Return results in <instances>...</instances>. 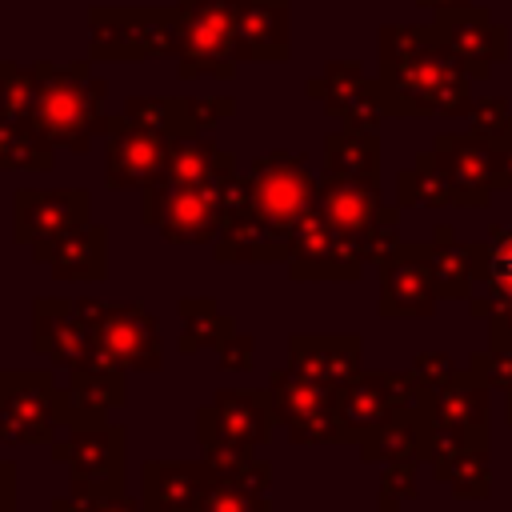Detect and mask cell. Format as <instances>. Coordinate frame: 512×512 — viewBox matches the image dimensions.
Here are the masks:
<instances>
[{
  "instance_id": "obj_3",
  "label": "cell",
  "mask_w": 512,
  "mask_h": 512,
  "mask_svg": "<svg viewBox=\"0 0 512 512\" xmlns=\"http://www.w3.org/2000/svg\"><path fill=\"white\" fill-rule=\"evenodd\" d=\"M180 4H96L88 8V60L140 64L180 56Z\"/></svg>"
},
{
  "instance_id": "obj_29",
  "label": "cell",
  "mask_w": 512,
  "mask_h": 512,
  "mask_svg": "<svg viewBox=\"0 0 512 512\" xmlns=\"http://www.w3.org/2000/svg\"><path fill=\"white\" fill-rule=\"evenodd\" d=\"M252 352H256V344H252V336H248V332H240V328L216 344L220 368H232V372H244V368H252Z\"/></svg>"
},
{
  "instance_id": "obj_5",
  "label": "cell",
  "mask_w": 512,
  "mask_h": 512,
  "mask_svg": "<svg viewBox=\"0 0 512 512\" xmlns=\"http://www.w3.org/2000/svg\"><path fill=\"white\" fill-rule=\"evenodd\" d=\"M228 180L224 176L196 180V184L156 180L152 188H144L140 220L156 228L168 244H216L224 228V184Z\"/></svg>"
},
{
  "instance_id": "obj_23",
  "label": "cell",
  "mask_w": 512,
  "mask_h": 512,
  "mask_svg": "<svg viewBox=\"0 0 512 512\" xmlns=\"http://www.w3.org/2000/svg\"><path fill=\"white\" fill-rule=\"evenodd\" d=\"M56 148L28 124L0 120V172H52Z\"/></svg>"
},
{
  "instance_id": "obj_13",
  "label": "cell",
  "mask_w": 512,
  "mask_h": 512,
  "mask_svg": "<svg viewBox=\"0 0 512 512\" xmlns=\"http://www.w3.org/2000/svg\"><path fill=\"white\" fill-rule=\"evenodd\" d=\"M92 332L112 368H120V372H160L164 368L160 324L136 300H104Z\"/></svg>"
},
{
  "instance_id": "obj_15",
  "label": "cell",
  "mask_w": 512,
  "mask_h": 512,
  "mask_svg": "<svg viewBox=\"0 0 512 512\" xmlns=\"http://www.w3.org/2000/svg\"><path fill=\"white\" fill-rule=\"evenodd\" d=\"M236 112V96H128L124 116L168 140L204 136L212 124Z\"/></svg>"
},
{
  "instance_id": "obj_18",
  "label": "cell",
  "mask_w": 512,
  "mask_h": 512,
  "mask_svg": "<svg viewBox=\"0 0 512 512\" xmlns=\"http://www.w3.org/2000/svg\"><path fill=\"white\" fill-rule=\"evenodd\" d=\"M116 404H124V372H116V368L68 372V380L60 388V424L64 428L104 424V416Z\"/></svg>"
},
{
  "instance_id": "obj_22",
  "label": "cell",
  "mask_w": 512,
  "mask_h": 512,
  "mask_svg": "<svg viewBox=\"0 0 512 512\" xmlns=\"http://www.w3.org/2000/svg\"><path fill=\"white\" fill-rule=\"evenodd\" d=\"M180 312V352L192 356L200 348H216L224 336L236 332V316L220 312L212 296H184L176 304Z\"/></svg>"
},
{
  "instance_id": "obj_30",
  "label": "cell",
  "mask_w": 512,
  "mask_h": 512,
  "mask_svg": "<svg viewBox=\"0 0 512 512\" xmlns=\"http://www.w3.org/2000/svg\"><path fill=\"white\" fill-rule=\"evenodd\" d=\"M76 512H144V504L136 496H128L124 488H112V492H100L92 496L88 504H80Z\"/></svg>"
},
{
  "instance_id": "obj_11",
  "label": "cell",
  "mask_w": 512,
  "mask_h": 512,
  "mask_svg": "<svg viewBox=\"0 0 512 512\" xmlns=\"http://www.w3.org/2000/svg\"><path fill=\"white\" fill-rule=\"evenodd\" d=\"M272 400L268 388L252 392V388H220L212 396V404L196 408V440L200 448H220V444H236V448H264L272 440Z\"/></svg>"
},
{
  "instance_id": "obj_1",
  "label": "cell",
  "mask_w": 512,
  "mask_h": 512,
  "mask_svg": "<svg viewBox=\"0 0 512 512\" xmlns=\"http://www.w3.org/2000/svg\"><path fill=\"white\" fill-rule=\"evenodd\" d=\"M320 184L296 152H264L224 184V228L212 244L220 264H272L292 256L300 220L316 208Z\"/></svg>"
},
{
  "instance_id": "obj_34",
  "label": "cell",
  "mask_w": 512,
  "mask_h": 512,
  "mask_svg": "<svg viewBox=\"0 0 512 512\" xmlns=\"http://www.w3.org/2000/svg\"><path fill=\"white\" fill-rule=\"evenodd\" d=\"M0 60H4V56H0Z\"/></svg>"
},
{
  "instance_id": "obj_10",
  "label": "cell",
  "mask_w": 512,
  "mask_h": 512,
  "mask_svg": "<svg viewBox=\"0 0 512 512\" xmlns=\"http://www.w3.org/2000/svg\"><path fill=\"white\" fill-rule=\"evenodd\" d=\"M92 208V196L88 188H16L12 196V236L16 244H28L32 248V260L44 264L48 248L80 228Z\"/></svg>"
},
{
  "instance_id": "obj_31",
  "label": "cell",
  "mask_w": 512,
  "mask_h": 512,
  "mask_svg": "<svg viewBox=\"0 0 512 512\" xmlns=\"http://www.w3.org/2000/svg\"><path fill=\"white\" fill-rule=\"evenodd\" d=\"M0 512H16V464L0 456Z\"/></svg>"
},
{
  "instance_id": "obj_7",
  "label": "cell",
  "mask_w": 512,
  "mask_h": 512,
  "mask_svg": "<svg viewBox=\"0 0 512 512\" xmlns=\"http://www.w3.org/2000/svg\"><path fill=\"white\" fill-rule=\"evenodd\" d=\"M60 432L52 372H0V444H52Z\"/></svg>"
},
{
  "instance_id": "obj_21",
  "label": "cell",
  "mask_w": 512,
  "mask_h": 512,
  "mask_svg": "<svg viewBox=\"0 0 512 512\" xmlns=\"http://www.w3.org/2000/svg\"><path fill=\"white\" fill-rule=\"evenodd\" d=\"M44 264L56 280H104L108 276V228L96 220H84L80 228L64 232L48 248Z\"/></svg>"
},
{
  "instance_id": "obj_8",
  "label": "cell",
  "mask_w": 512,
  "mask_h": 512,
  "mask_svg": "<svg viewBox=\"0 0 512 512\" xmlns=\"http://www.w3.org/2000/svg\"><path fill=\"white\" fill-rule=\"evenodd\" d=\"M268 400L276 424L288 428V440L296 444H320V440H348V428L336 412V388L316 384L300 376L296 368L272 372Z\"/></svg>"
},
{
  "instance_id": "obj_28",
  "label": "cell",
  "mask_w": 512,
  "mask_h": 512,
  "mask_svg": "<svg viewBox=\"0 0 512 512\" xmlns=\"http://www.w3.org/2000/svg\"><path fill=\"white\" fill-rule=\"evenodd\" d=\"M196 512H272L264 492H252L240 480H216Z\"/></svg>"
},
{
  "instance_id": "obj_33",
  "label": "cell",
  "mask_w": 512,
  "mask_h": 512,
  "mask_svg": "<svg viewBox=\"0 0 512 512\" xmlns=\"http://www.w3.org/2000/svg\"><path fill=\"white\" fill-rule=\"evenodd\" d=\"M188 512H196V508H188Z\"/></svg>"
},
{
  "instance_id": "obj_25",
  "label": "cell",
  "mask_w": 512,
  "mask_h": 512,
  "mask_svg": "<svg viewBox=\"0 0 512 512\" xmlns=\"http://www.w3.org/2000/svg\"><path fill=\"white\" fill-rule=\"evenodd\" d=\"M308 92L312 96H320L324 100V108L332 112V116H344L356 100H364L368 96V88H364V76H360V64H328L324 68V76H316L312 84H308Z\"/></svg>"
},
{
  "instance_id": "obj_17",
  "label": "cell",
  "mask_w": 512,
  "mask_h": 512,
  "mask_svg": "<svg viewBox=\"0 0 512 512\" xmlns=\"http://www.w3.org/2000/svg\"><path fill=\"white\" fill-rule=\"evenodd\" d=\"M292 56V0H240L236 60L272 64Z\"/></svg>"
},
{
  "instance_id": "obj_6",
  "label": "cell",
  "mask_w": 512,
  "mask_h": 512,
  "mask_svg": "<svg viewBox=\"0 0 512 512\" xmlns=\"http://www.w3.org/2000/svg\"><path fill=\"white\" fill-rule=\"evenodd\" d=\"M184 16L180 32V56L176 72L180 80L192 76H220L228 80L236 72V20L240 0H176Z\"/></svg>"
},
{
  "instance_id": "obj_9",
  "label": "cell",
  "mask_w": 512,
  "mask_h": 512,
  "mask_svg": "<svg viewBox=\"0 0 512 512\" xmlns=\"http://www.w3.org/2000/svg\"><path fill=\"white\" fill-rule=\"evenodd\" d=\"M172 144L176 140L144 128V124H132L124 112L108 116L104 120V184L112 192L152 188L168 168Z\"/></svg>"
},
{
  "instance_id": "obj_4",
  "label": "cell",
  "mask_w": 512,
  "mask_h": 512,
  "mask_svg": "<svg viewBox=\"0 0 512 512\" xmlns=\"http://www.w3.org/2000/svg\"><path fill=\"white\" fill-rule=\"evenodd\" d=\"M52 460L68 464V496L52 500V512H76L100 492L124 488V428L120 424H84L64 428L52 444Z\"/></svg>"
},
{
  "instance_id": "obj_12",
  "label": "cell",
  "mask_w": 512,
  "mask_h": 512,
  "mask_svg": "<svg viewBox=\"0 0 512 512\" xmlns=\"http://www.w3.org/2000/svg\"><path fill=\"white\" fill-rule=\"evenodd\" d=\"M32 348L40 356H48L56 368H68V372L112 368L104 348L96 344L92 324L76 312V300H60V296L32 300Z\"/></svg>"
},
{
  "instance_id": "obj_2",
  "label": "cell",
  "mask_w": 512,
  "mask_h": 512,
  "mask_svg": "<svg viewBox=\"0 0 512 512\" xmlns=\"http://www.w3.org/2000/svg\"><path fill=\"white\" fill-rule=\"evenodd\" d=\"M36 108L28 128H36L52 148L88 152L96 136H104V100L108 80L92 72V60H36Z\"/></svg>"
},
{
  "instance_id": "obj_20",
  "label": "cell",
  "mask_w": 512,
  "mask_h": 512,
  "mask_svg": "<svg viewBox=\"0 0 512 512\" xmlns=\"http://www.w3.org/2000/svg\"><path fill=\"white\" fill-rule=\"evenodd\" d=\"M356 360H360V344L356 336H292L288 340V364L328 388H344L356 380Z\"/></svg>"
},
{
  "instance_id": "obj_27",
  "label": "cell",
  "mask_w": 512,
  "mask_h": 512,
  "mask_svg": "<svg viewBox=\"0 0 512 512\" xmlns=\"http://www.w3.org/2000/svg\"><path fill=\"white\" fill-rule=\"evenodd\" d=\"M424 300H428V280H424V272L420 268H412V264H392L388 272H384V304H380V312H416V308H424Z\"/></svg>"
},
{
  "instance_id": "obj_14",
  "label": "cell",
  "mask_w": 512,
  "mask_h": 512,
  "mask_svg": "<svg viewBox=\"0 0 512 512\" xmlns=\"http://www.w3.org/2000/svg\"><path fill=\"white\" fill-rule=\"evenodd\" d=\"M360 264H364L360 240L336 228L320 208H312L300 220L288 256L292 280H352L360 276Z\"/></svg>"
},
{
  "instance_id": "obj_16",
  "label": "cell",
  "mask_w": 512,
  "mask_h": 512,
  "mask_svg": "<svg viewBox=\"0 0 512 512\" xmlns=\"http://www.w3.org/2000/svg\"><path fill=\"white\" fill-rule=\"evenodd\" d=\"M216 468L200 460H148L140 468V504L144 512H188L200 508L216 484Z\"/></svg>"
},
{
  "instance_id": "obj_32",
  "label": "cell",
  "mask_w": 512,
  "mask_h": 512,
  "mask_svg": "<svg viewBox=\"0 0 512 512\" xmlns=\"http://www.w3.org/2000/svg\"><path fill=\"white\" fill-rule=\"evenodd\" d=\"M496 276H500V280H512V240L496 252Z\"/></svg>"
},
{
  "instance_id": "obj_24",
  "label": "cell",
  "mask_w": 512,
  "mask_h": 512,
  "mask_svg": "<svg viewBox=\"0 0 512 512\" xmlns=\"http://www.w3.org/2000/svg\"><path fill=\"white\" fill-rule=\"evenodd\" d=\"M324 164H328V176H372V168H376V144L360 128L332 132L328 144H324Z\"/></svg>"
},
{
  "instance_id": "obj_19",
  "label": "cell",
  "mask_w": 512,
  "mask_h": 512,
  "mask_svg": "<svg viewBox=\"0 0 512 512\" xmlns=\"http://www.w3.org/2000/svg\"><path fill=\"white\" fill-rule=\"evenodd\" d=\"M316 208L356 240H364L372 228H380V196H376L372 176H328L320 184Z\"/></svg>"
},
{
  "instance_id": "obj_26",
  "label": "cell",
  "mask_w": 512,
  "mask_h": 512,
  "mask_svg": "<svg viewBox=\"0 0 512 512\" xmlns=\"http://www.w3.org/2000/svg\"><path fill=\"white\" fill-rule=\"evenodd\" d=\"M36 108V68L0 60V120L28 124Z\"/></svg>"
}]
</instances>
